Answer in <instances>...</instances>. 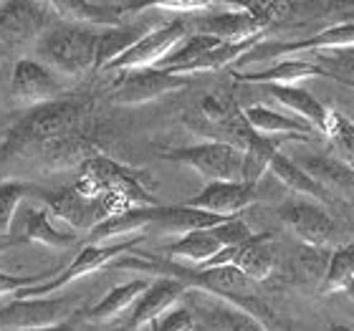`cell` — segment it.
I'll return each mask as SVG.
<instances>
[{"instance_id": "6da1fadb", "label": "cell", "mask_w": 354, "mask_h": 331, "mask_svg": "<svg viewBox=\"0 0 354 331\" xmlns=\"http://www.w3.org/2000/svg\"><path fill=\"white\" fill-rule=\"evenodd\" d=\"M114 271H132L142 276H155V278H167L183 283L187 291H200V294L215 296L221 301L236 306L256 316L263 324L271 319V309L261 301L256 283L248 281L236 265H223V268H195L170 261L160 256H122L109 265Z\"/></svg>"}, {"instance_id": "7a4b0ae2", "label": "cell", "mask_w": 354, "mask_h": 331, "mask_svg": "<svg viewBox=\"0 0 354 331\" xmlns=\"http://www.w3.org/2000/svg\"><path fill=\"white\" fill-rule=\"evenodd\" d=\"M94 102L88 96H66L56 102L28 109L13 126L0 134V162L15 155H26L46 142L61 140L68 134L86 132Z\"/></svg>"}, {"instance_id": "3957f363", "label": "cell", "mask_w": 354, "mask_h": 331, "mask_svg": "<svg viewBox=\"0 0 354 331\" xmlns=\"http://www.w3.org/2000/svg\"><path fill=\"white\" fill-rule=\"evenodd\" d=\"M99 30L102 28H91L82 23H56L46 30L33 48L38 64L51 68L53 74L84 76L94 68Z\"/></svg>"}, {"instance_id": "277c9868", "label": "cell", "mask_w": 354, "mask_h": 331, "mask_svg": "<svg viewBox=\"0 0 354 331\" xmlns=\"http://www.w3.org/2000/svg\"><path fill=\"white\" fill-rule=\"evenodd\" d=\"M149 175L145 169H134L127 164L117 162L106 157L104 152L88 157L86 162L79 167V180H76L74 190L86 200L99 198L102 192L114 190L124 195L132 207H155L160 205L155 195L149 192Z\"/></svg>"}, {"instance_id": "5b68a950", "label": "cell", "mask_w": 354, "mask_h": 331, "mask_svg": "<svg viewBox=\"0 0 354 331\" xmlns=\"http://www.w3.org/2000/svg\"><path fill=\"white\" fill-rule=\"evenodd\" d=\"M48 3L0 0V61H21L51 28Z\"/></svg>"}, {"instance_id": "8992f818", "label": "cell", "mask_w": 354, "mask_h": 331, "mask_svg": "<svg viewBox=\"0 0 354 331\" xmlns=\"http://www.w3.org/2000/svg\"><path fill=\"white\" fill-rule=\"evenodd\" d=\"M140 240H145L142 236H132V238H124V240H119V243H104V245H86V248L79 253V256L71 261V263L59 271L53 276L51 281H44V283H36V286L30 288H23L21 294L13 296L15 301H23V299H46V296H53L59 294L61 288L68 286L71 281H79L88 273H96L102 271V268H109L117 258L127 256L129 250H134L140 245Z\"/></svg>"}, {"instance_id": "52a82bcc", "label": "cell", "mask_w": 354, "mask_h": 331, "mask_svg": "<svg viewBox=\"0 0 354 331\" xmlns=\"http://www.w3.org/2000/svg\"><path fill=\"white\" fill-rule=\"evenodd\" d=\"M165 160L192 167L210 182H241L243 152L225 142H203L195 147H180L165 152Z\"/></svg>"}, {"instance_id": "ba28073f", "label": "cell", "mask_w": 354, "mask_h": 331, "mask_svg": "<svg viewBox=\"0 0 354 331\" xmlns=\"http://www.w3.org/2000/svg\"><path fill=\"white\" fill-rule=\"evenodd\" d=\"M76 311V299L68 296H46V299H23L10 301L0 309V331H33L66 324Z\"/></svg>"}, {"instance_id": "9c48e42d", "label": "cell", "mask_w": 354, "mask_h": 331, "mask_svg": "<svg viewBox=\"0 0 354 331\" xmlns=\"http://www.w3.org/2000/svg\"><path fill=\"white\" fill-rule=\"evenodd\" d=\"M192 79L175 76L160 68H132V71H119V79L111 84V102L122 106H137L155 99H162L167 94L183 91L190 86Z\"/></svg>"}, {"instance_id": "30bf717a", "label": "cell", "mask_w": 354, "mask_h": 331, "mask_svg": "<svg viewBox=\"0 0 354 331\" xmlns=\"http://www.w3.org/2000/svg\"><path fill=\"white\" fill-rule=\"evenodd\" d=\"M190 36V23L187 18H175V21L157 26L142 38L140 44H134L124 56H119L117 61H111L104 71H132V68H157L160 61L175 48L177 44H183L185 38Z\"/></svg>"}, {"instance_id": "8fae6325", "label": "cell", "mask_w": 354, "mask_h": 331, "mask_svg": "<svg viewBox=\"0 0 354 331\" xmlns=\"http://www.w3.org/2000/svg\"><path fill=\"white\" fill-rule=\"evenodd\" d=\"M10 96L23 109H36L41 104L56 102L61 96V84L51 68L33 59L15 61L10 71Z\"/></svg>"}, {"instance_id": "7c38bea8", "label": "cell", "mask_w": 354, "mask_h": 331, "mask_svg": "<svg viewBox=\"0 0 354 331\" xmlns=\"http://www.w3.org/2000/svg\"><path fill=\"white\" fill-rule=\"evenodd\" d=\"M44 198V207L53 218L64 220L66 225H71L74 233H91V230L109 218L106 207H104L102 198L86 200L82 198L74 187H64V190L53 192H41Z\"/></svg>"}, {"instance_id": "4fadbf2b", "label": "cell", "mask_w": 354, "mask_h": 331, "mask_svg": "<svg viewBox=\"0 0 354 331\" xmlns=\"http://www.w3.org/2000/svg\"><path fill=\"white\" fill-rule=\"evenodd\" d=\"M281 220L294 230V236L309 248H326L337 236L334 218L324 207L306 200H294L279 210Z\"/></svg>"}, {"instance_id": "5bb4252c", "label": "cell", "mask_w": 354, "mask_h": 331, "mask_svg": "<svg viewBox=\"0 0 354 331\" xmlns=\"http://www.w3.org/2000/svg\"><path fill=\"white\" fill-rule=\"evenodd\" d=\"M256 187L245 182H207L198 195L185 200L183 205L203 210V213L218 215V218H236L241 210L253 205Z\"/></svg>"}, {"instance_id": "9a60e30c", "label": "cell", "mask_w": 354, "mask_h": 331, "mask_svg": "<svg viewBox=\"0 0 354 331\" xmlns=\"http://www.w3.org/2000/svg\"><path fill=\"white\" fill-rule=\"evenodd\" d=\"M53 18L59 15L64 23H82L91 28H114L122 26L129 13H142L145 6H134V3H48Z\"/></svg>"}, {"instance_id": "2e32d148", "label": "cell", "mask_w": 354, "mask_h": 331, "mask_svg": "<svg viewBox=\"0 0 354 331\" xmlns=\"http://www.w3.org/2000/svg\"><path fill=\"white\" fill-rule=\"evenodd\" d=\"M187 294V288L177 281H167V278H157L149 281L147 291L137 299V303L132 306V314L127 319L124 331H137L142 326L155 324L157 319L167 314L170 309H175V303Z\"/></svg>"}, {"instance_id": "e0dca14e", "label": "cell", "mask_w": 354, "mask_h": 331, "mask_svg": "<svg viewBox=\"0 0 354 331\" xmlns=\"http://www.w3.org/2000/svg\"><path fill=\"white\" fill-rule=\"evenodd\" d=\"M263 91L271 99L281 104V106H286L296 114V117L306 122V124L314 129L317 134L324 137L326 129H329V117H332V106H326L322 104L314 94H309L306 88L301 86H263Z\"/></svg>"}, {"instance_id": "ac0fdd59", "label": "cell", "mask_w": 354, "mask_h": 331, "mask_svg": "<svg viewBox=\"0 0 354 331\" xmlns=\"http://www.w3.org/2000/svg\"><path fill=\"white\" fill-rule=\"evenodd\" d=\"M30 152L41 155V162L46 169H68V167H82L88 157L99 155L102 149L88 140L86 132H76L61 140L46 142L41 147H33Z\"/></svg>"}, {"instance_id": "d6986e66", "label": "cell", "mask_w": 354, "mask_h": 331, "mask_svg": "<svg viewBox=\"0 0 354 331\" xmlns=\"http://www.w3.org/2000/svg\"><path fill=\"white\" fill-rule=\"evenodd\" d=\"M294 162L299 164L319 187H324L329 195H334V192H339L344 198H352L354 195V169L347 167L339 157L301 155L299 160H294Z\"/></svg>"}, {"instance_id": "ffe728a7", "label": "cell", "mask_w": 354, "mask_h": 331, "mask_svg": "<svg viewBox=\"0 0 354 331\" xmlns=\"http://www.w3.org/2000/svg\"><path fill=\"white\" fill-rule=\"evenodd\" d=\"M243 117H245V122H248V126H251L256 134H261V137H283V140L309 142L311 137L317 134L306 122L283 117V114L268 109V106H263V104L245 106Z\"/></svg>"}, {"instance_id": "44dd1931", "label": "cell", "mask_w": 354, "mask_h": 331, "mask_svg": "<svg viewBox=\"0 0 354 331\" xmlns=\"http://www.w3.org/2000/svg\"><path fill=\"white\" fill-rule=\"evenodd\" d=\"M309 76H322V79H334L326 68L317 66L314 61L304 59H283L273 66L256 71V74H238V82L259 84V86H296V82H304Z\"/></svg>"}, {"instance_id": "7402d4cb", "label": "cell", "mask_w": 354, "mask_h": 331, "mask_svg": "<svg viewBox=\"0 0 354 331\" xmlns=\"http://www.w3.org/2000/svg\"><path fill=\"white\" fill-rule=\"evenodd\" d=\"M241 106L230 94H223V91H213V94H205L200 99V104L195 106L192 114H185V124L190 126L192 132L203 134V137H213L215 129L221 124H225L233 114H238Z\"/></svg>"}, {"instance_id": "603a6c76", "label": "cell", "mask_w": 354, "mask_h": 331, "mask_svg": "<svg viewBox=\"0 0 354 331\" xmlns=\"http://www.w3.org/2000/svg\"><path fill=\"white\" fill-rule=\"evenodd\" d=\"M53 218L46 207H28L23 213V240L26 243H38L48 245L56 250H66L71 245H76V233L74 230H61L56 225Z\"/></svg>"}, {"instance_id": "cb8c5ba5", "label": "cell", "mask_w": 354, "mask_h": 331, "mask_svg": "<svg viewBox=\"0 0 354 331\" xmlns=\"http://www.w3.org/2000/svg\"><path fill=\"white\" fill-rule=\"evenodd\" d=\"M149 30H152L149 26H140V23H122V26H114V28H102L99 30V41H96L94 68L104 71L111 61H117L134 44H140Z\"/></svg>"}, {"instance_id": "d4e9b609", "label": "cell", "mask_w": 354, "mask_h": 331, "mask_svg": "<svg viewBox=\"0 0 354 331\" xmlns=\"http://www.w3.org/2000/svg\"><path fill=\"white\" fill-rule=\"evenodd\" d=\"M223 220L225 218L203 213V210H195V207L187 205H157L152 228H157L160 233L185 236V233H192V230H210L215 225H221Z\"/></svg>"}, {"instance_id": "484cf974", "label": "cell", "mask_w": 354, "mask_h": 331, "mask_svg": "<svg viewBox=\"0 0 354 331\" xmlns=\"http://www.w3.org/2000/svg\"><path fill=\"white\" fill-rule=\"evenodd\" d=\"M233 265L243 273L245 278L253 281V283L268 278L273 273V268H276V250L271 245V233L253 236L248 243L241 245Z\"/></svg>"}, {"instance_id": "4316f807", "label": "cell", "mask_w": 354, "mask_h": 331, "mask_svg": "<svg viewBox=\"0 0 354 331\" xmlns=\"http://www.w3.org/2000/svg\"><path fill=\"white\" fill-rule=\"evenodd\" d=\"M155 207H134V210H127L122 215L106 218L86 236V245H104V240H111V238H132L140 230L152 228Z\"/></svg>"}, {"instance_id": "83f0119b", "label": "cell", "mask_w": 354, "mask_h": 331, "mask_svg": "<svg viewBox=\"0 0 354 331\" xmlns=\"http://www.w3.org/2000/svg\"><path fill=\"white\" fill-rule=\"evenodd\" d=\"M147 286H149V281L137 278V281H129V283H122V286H117V288H111L109 294L104 296L99 303H94L84 316H86V321H91V324L111 321V319H117L119 314H124L127 309H132L134 303H137V299L147 291Z\"/></svg>"}, {"instance_id": "f1b7e54d", "label": "cell", "mask_w": 354, "mask_h": 331, "mask_svg": "<svg viewBox=\"0 0 354 331\" xmlns=\"http://www.w3.org/2000/svg\"><path fill=\"white\" fill-rule=\"evenodd\" d=\"M223 245L215 240V236L210 230H192V233H185L165 248V256L170 258V261H183V263H192L195 268L203 265L205 261L215 256V253H221Z\"/></svg>"}, {"instance_id": "f546056e", "label": "cell", "mask_w": 354, "mask_h": 331, "mask_svg": "<svg viewBox=\"0 0 354 331\" xmlns=\"http://www.w3.org/2000/svg\"><path fill=\"white\" fill-rule=\"evenodd\" d=\"M283 137H261L253 134V140L248 142V147L243 149V167H241V182L259 187L261 177L268 172L271 160L279 152Z\"/></svg>"}, {"instance_id": "4dcf8cb0", "label": "cell", "mask_w": 354, "mask_h": 331, "mask_svg": "<svg viewBox=\"0 0 354 331\" xmlns=\"http://www.w3.org/2000/svg\"><path fill=\"white\" fill-rule=\"evenodd\" d=\"M268 172H271L281 185H286L288 190L299 192V195H306V198L319 200V202H332L334 200V195H329L324 187H319V185L314 182V180H311L294 160H288V157L281 155V152H276V157L271 160Z\"/></svg>"}, {"instance_id": "1f68e13d", "label": "cell", "mask_w": 354, "mask_h": 331, "mask_svg": "<svg viewBox=\"0 0 354 331\" xmlns=\"http://www.w3.org/2000/svg\"><path fill=\"white\" fill-rule=\"evenodd\" d=\"M200 324H203V331H266L259 319L230 303H213L203 309Z\"/></svg>"}, {"instance_id": "d6a6232c", "label": "cell", "mask_w": 354, "mask_h": 331, "mask_svg": "<svg viewBox=\"0 0 354 331\" xmlns=\"http://www.w3.org/2000/svg\"><path fill=\"white\" fill-rule=\"evenodd\" d=\"M352 281H354V243L337 245L332 250V256H329L326 273L324 278H322L319 291L322 294H339V291H347Z\"/></svg>"}, {"instance_id": "836d02e7", "label": "cell", "mask_w": 354, "mask_h": 331, "mask_svg": "<svg viewBox=\"0 0 354 331\" xmlns=\"http://www.w3.org/2000/svg\"><path fill=\"white\" fill-rule=\"evenodd\" d=\"M326 263H329L326 248H309V245H301L299 253L294 256V263H291L294 281L301 283V286H322V278H324V273H326Z\"/></svg>"}, {"instance_id": "e575fe53", "label": "cell", "mask_w": 354, "mask_h": 331, "mask_svg": "<svg viewBox=\"0 0 354 331\" xmlns=\"http://www.w3.org/2000/svg\"><path fill=\"white\" fill-rule=\"evenodd\" d=\"M28 190L30 187L26 182H21V180H10V182L0 185V238L10 236L18 207L26 200Z\"/></svg>"}, {"instance_id": "d590c367", "label": "cell", "mask_w": 354, "mask_h": 331, "mask_svg": "<svg viewBox=\"0 0 354 331\" xmlns=\"http://www.w3.org/2000/svg\"><path fill=\"white\" fill-rule=\"evenodd\" d=\"M324 137H329L334 144V149L339 152V160L347 167L354 169V122L344 114H339L337 109H332L329 117V129Z\"/></svg>"}, {"instance_id": "8d00e7d4", "label": "cell", "mask_w": 354, "mask_h": 331, "mask_svg": "<svg viewBox=\"0 0 354 331\" xmlns=\"http://www.w3.org/2000/svg\"><path fill=\"white\" fill-rule=\"evenodd\" d=\"M210 233H213L215 240H218L223 248H241V245H245L253 236H256L241 215H236V218H225L221 225L210 228Z\"/></svg>"}, {"instance_id": "74e56055", "label": "cell", "mask_w": 354, "mask_h": 331, "mask_svg": "<svg viewBox=\"0 0 354 331\" xmlns=\"http://www.w3.org/2000/svg\"><path fill=\"white\" fill-rule=\"evenodd\" d=\"M56 273H59V268H56V271H44V273H38V276H15V273L0 271V299H8V296L13 299V296L21 294L23 288H30V286H36V283L51 281Z\"/></svg>"}, {"instance_id": "f35d334b", "label": "cell", "mask_w": 354, "mask_h": 331, "mask_svg": "<svg viewBox=\"0 0 354 331\" xmlns=\"http://www.w3.org/2000/svg\"><path fill=\"white\" fill-rule=\"evenodd\" d=\"M152 326V331H195L198 329V321H195V314L185 306H177V309H170L167 314L157 319Z\"/></svg>"}, {"instance_id": "ab89813d", "label": "cell", "mask_w": 354, "mask_h": 331, "mask_svg": "<svg viewBox=\"0 0 354 331\" xmlns=\"http://www.w3.org/2000/svg\"><path fill=\"white\" fill-rule=\"evenodd\" d=\"M33 331H74L71 324H59V326H51V329H33Z\"/></svg>"}, {"instance_id": "60d3db41", "label": "cell", "mask_w": 354, "mask_h": 331, "mask_svg": "<svg viewBox=\"0 0 354 331\" xmlns=\"http://www.w3.org/2000/svg\"><path fill=\"white\" fill-rule=\"evenodd\" d=\"M6 82H8V71H6V64L0 61V88L6 86Z\"/></svg>"}, {"instance_id": "b9f144b4", "label": "cell", "mask_w": 354, "mask_h": 331, "mask_svg": "<svg viewBox=\"0 0 354 331\" xmlns=\"http://www.w3.org/2000/svg\"><path fill=\"white\" fill-rule=\"evenodd\" d=\"M329 331H354L352 326H344V324H332L329 326Z\"/></svg>"}, {"instance_id": "7bdbcfd3", "label": "cell", "mask_w": 354, "mask_h": 331, "mask_svg": "<svg viewBox=\"0 0 354 331\" xmlns=\"http://www.w3.org/2000/svg\"><path fill=\"white\" fill-rule=\"evenodd\" d=\"M344 294H347L349 299H352V301H354V281H352V283H349V288H347V291H344Z\"/></svg>"}, {"instance_id": "ee69618b", "label": "cell", "mask_w": 354, "mask_h": 331, "mask_svg": "<svg viewBox=\"0 0 354 331\" xmlns=\"http://www.w3.org/2000/svg\"><path fill=\"white\" fill-rule=\"evenodd\" d=\"M347 23H354V3L349 6V15H347Z\"/></svg>"}]
</instances>
